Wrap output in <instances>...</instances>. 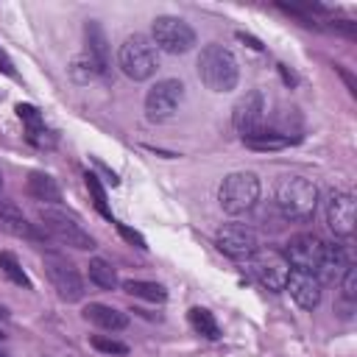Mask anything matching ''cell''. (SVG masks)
Wrapping results in <instances>:
<instances>
[{"mask_svg": "<svg viewBox=\"0 0 357 357\" xmlns=\"http://www.w3.org/2000/svg\"><path fill=\"white\" fill-rule=\"evenodd\" d=\"M198 78L212 92H231L240 81V64L229 47L209 42L198 56Z\"/></svg>", "mask_w": 357, "mask_h": 357, "instance_id": "obj_1", "label": "cell"}, {"mask_svg": "<svg viewBox=\"0 0 357 357\" xmlns=\"http://www.w3.org/2000/svg\"><path fill=\"white\" fill-rule=\"evenodd\" d=\"M273 204L287 220H310L318 206V190L304 176H282L276 181Z\"/></svg>", "mask_w": 357, "mask_h": 357, "instance_id": "obj_2", "label": "cell"}, {"mask_svg": "<svg viewBox=\"0 0 357 357\" xmlns=\"http://www.w3.org/2000/svg\"><path fill=\"white\" fill-rule=\"evenodd\" d=\"M117 67L131 81H148L156 73V67H159L156 45L148 36H142V33L126 36L120 50H117Z\"/></svg>", "mask_w": 357, "mask_h": 357, "instance_id": "obj_3", "label": "cell"}, {"mask_svg": "<svg viewBox=\"0 0 357 357\" xmlns=\"http://www.w3.org/2000/svg\"><path fill=\"white\" fill-rule=\"evenodd\" d=\"M39 220H42V231L47 237L59 240L61 245H70V248H78V251H92L95 248L92 234L73 215H67L61 209H53V206H42Z\"/></svg>", "mask_w": 357, "mask_h": 357, "instance_id": "obj_4", "label": "cell"}, {"mask_svg": "<svg viewBox=\"0 0 357 357\" xmlns=\"http://www.w3.org/2000/svg\"><path fill=\"white\" fill-rule=\"evenodd\" d=\"M218 201H220L223 212H229V215H243V212H248V209L259 201V178H257L254 173H248V170L229 173V176L220 181Z\"/></svg>", "mask_w": 357, "mask_h": 357, "instance_id": "obj_5", "label": "cell"}, {"mask_svg": "<svg viewBox=\"0 0 357 357\" xmlns=\"http://www.w3.org/2000/svg\"><path fill=\"white\" fill-rule=\"evenodd\" d=\"M42 265H45V273H47L50 284L56 287L59 298H64V301H81L84 298V279H81L78 268L64 254L45 251Z\"/></svg>", "mask_w": 357, "mask_h": 357, "instance_id": "obj_6", "label": "cell"}, {"mask_svg": "<svg viewBox=\"0 0 357 357\" xmlns=\"http://www.w3.org/2000/svg\"><path fill=\"white\" fill-rule=\"evenodd\" d=\"M151 33H153V45L156 50H165V53H187L192 45H195V31L181 20V17H170V14H162L153 20L151 25Z\"/></svg>", "mask_w": 357, "mask_h": 357, "instance_id": "obj_7", "label": "cell"}, {"mask_svg": "<svg viewBox=\"0 0 357 357\" xmlns=\"http://www.w3.org/2000/svg\"><path fill=\"white\" fill-rule=\"evenodd\" d=\"M231 120H234V128L240 131L243 142L251 139V137H257V134H262L268 128V103H265V95L259 89L245 92L237 100Z\"/></svg>", "mask_w": 357, "mask_h": 357, "instance_id": "obj_8", "label": "cell"}, {"mask_svg": "<svg viewBox=\"0 0 357 357\" xmlns=\"http://www.w3.org/2000/svg\"><path fill=\"white\" fill-rule=\"evenodd\" d=\"M248 271H251V276H254L262 287L279 293V290H284L290 265H287L284 254H279V251H273V248H257V251L248 257Z\"/></svg>", "mask_w": 357, "mask_h": 357, "instance_id": "obj_9", "label": "cell"}, {"mask_svg": "<svg viewBox=\"0 0 357 357\" xmlns=\"http://www.w3.org/2000/svg\"><path fill=\"white\" fill-rule=\"evenodd\" d=\"M181 100H184V84L178 78H162L145 95V117L151 123H162L176 114Z\"/></svg>", "mask_w": 357, "mask_h": 357, "instance_id": "obj_10", "label": "cell"}, {"mask_svg": "<svg viewBox=\"0 0 357 357\" xmlns=\"http://www.w3.org/2000/svg\"><path fill=\"white\" fill-rule=\"evenodd\" d=\"M215 243L231 259H248L259 248L257 231L251 226H243V223H226V226H220L218 234H215Z\"/></svg>", "mask_w": 357, "mask_h": 357, "instance_id": "obj_11", "label": "cell"}, {"mask_svg": "<svg viewBox=\"0 0 357 357\" xmlns=\"http://www.w3.org/2000/svg\"><path fill=\"white\" fill-rule=\"evenodd\" d=\"M321 254H324V240L304 231V234H293L287 240V248H284V259L290 268H298V271H310L315 273L318 265H321Z\"/></svg>", "mask_w": 357, "mask_h": 357, "instance_id": "obj_12", "label": "cell"}, {"mask_svg": "<svg viewBox=\"0 0 357 357\" xmlns=\"http://www.w3.org/2000/svg\"><path fill=\"white\" fill-rule=\"evenodd\" d=\"M326 223L335 237H351L354 231V195L349 190H329L326 195Z\"/></svg>", "mask_w": 357, "mask_h": 357, "instance_id": "obj_13", "label": "cell"}, {"mask_svg": "<svg viewBox=\"0 0 357 357\" xmlns=\"http://www.w3.org/2000/svg\"><path fill=\"white\" fill-rule=\"evenodd\" d=\"M321 282L315 273L310 271H298V268H290L287 273V282H284V290L290 293V298L301 307V310H315L321 304Z\"/></svg>", "mask_w": 357, "mask_h": 357, "instance_id": "obj_14", "label": "cell"}, {"mask_svg": "<svg viewBox=\"0 0 357 357\" xmlns=\"http://www.w3.org/2000/svg\"><path fill=\"white\" fill-rule=\"evenodd\" d=\"M349 265H351V262H349V254H346L343 245L324 243V254H321V265H318L315 276H318L321 284H324V282H337V279L346 273Z\"/></svg>", "mask_w": 357, "mask_h": 357, "instance_id": "obj_15", "label": "cell"}, {"mask_svg": "<svg viewBox=\"0 0 357 357\" xmlns=\"http://www.w3.org/2000/svg\"><path fill=\"white\" fill-rule=\"evenodd\" d=\"M84 39H86V56L103 70V75L109 73V39L106 31L100 28L98 20H86L84 22Z\"/></svg>", "mask_w": 357, "mask_h": 357, "instance_id": "obj_16", "label": "cell"}, {"mask_svg": "<svg viewBox=\"0 0 357 357\" xmlns=\"http://www.w3.org/2000/svg\"><path fill=\"white\" fill-rule=\"evenodd\" d=\"M84 318L89 324L100 326V329H109V332H120V329L128 326V315L126 312H120V310H114L109 304H98V301L84 307Z\"/></svg>", "mask_w": 357, "mask_h": 357, "instance_id": "obj_17", "label": "cell"}, {"mask_svg": "<svg viewBox=\"0 0 357 357\" xmlns=\"http://www.w3.org/2000/svg\"><path fill=\"white\" fill-rule=\"evenodd\" d=\"M28 195L33 201H45V204H59L61 201V187L56 184V178L50 173H42V170H33L28 173Z\"/></svg>", "mask_w": 357, "mask_h": 357, "instance_id": "obj_18", "label": "cell"}, {"mask_svg": "<svg viewBox=\"0 0 357 357\" xmlns=\"http://www.w3.org/2000/svg\"><path fill=\"white\" fill-rule=\"evenodd\" d=\"M123 290L134 298H145V301H165L167 298V290L159 284V282H142V279H126L123 282Z\"/></svg>", "mask_w": 357, "mask_h": 357, "instance_id": "obj_19", "label": "cell"}, {"mask_svg": "<svg viewBox=\"0 0 357 357\" xmlns=\"http://www.w3.org/2000/svg\"><path fill=\"white\" fill-rule=\"evenodd\" d=\"M187 318H190V326H192L198 335H204L206 340H218V337H220V326H218V321H215V315H212L209 310L192 307V310L187 312Z\"/></svg>", "mask_w": 357, "mask_h": 357, "instance_id": "obj_20", "label": "cell"}, {"mask_svg": "<svg viewBox=\"0 0 357 357\" xmlns=\"http://www.w3.org/2000/svg\"><path fill=\"white\" fill-rule=\"evenodd\" d=\"M89 282H92V284H98L100 290H114V287L120 284V279H117L114 268H112L106 259H100V257L89 259Z\"/></svg>", "mask_w": 357, "mask_h": 357, "instance_id": "obj_21", "label": "cell"}, {"mask_svg": "<svg viewBox=\"0 0 357 357\" xmlns=\"http://www.w3.org/2000/svg\"><path fill=\"white\" fill-rule=\"evenodd\" d=\"M70 73H73V78H75L78 84H89V81H95V78H100V75H103V70H100V67L86 56V53H81V56H75V59H73Z\"/></svg>", "mask_w": 357, "mask_h": 357, "instance_id": "obj_22", "label": "cell"}, {"mask_svg": "<svg viewBox=\"0 0 357 357\" xmlns=\"http://www.w3.org/2000/svg\"><path fill=\"white\" fill-rule=\"evenodd\" d=\"M0 271L14 282V284H20V287H25V290H31V279H28V273L22 271V265H20V259L11 254V251H0Z\"/></svg>", "mask_w": 357, "mask_h": 357, "instance_id": "obj_23", "label": "cell"}, {"mask_svg": "<svg viewBox=\"0 0 357 357\" xmlns=\"http://www.w3.org/2000/svg\"><path fill=\"white\" fill-rule=\"evenodd\" d=\"M84 178H86V190H89V195H92L95 209H98L103 218H109V220H112V212H109V204H106V190H103L100 178H98L95 173H86Z\"/></svg>", "mask_w": 357, "mask_h": 357, "instance_id": "obj_24", "label": "cell"}, {"mask_svg": "<svg viewBox=\"0 0 357 357\" xmlns=\"http://www.w3.org/2000/svg\"><path fill=\"white\" fill-rule=\"evenodd\" d=\"M245 145H248V148H254V151H279V148H287L290 142H287V139H282V137H276V134H271V131L265 128L262 134H257V137L245 139Z\"/></svg>", "mask_w": 357, "mask_h": 357, "instance_id": "obj_25", "label": "cell"}, {"mask_svg": "<svg viewBox=\"0 0 357 357\" xmlns=\"http://www.w3.org/2000/svg\"><path fill=\"white\" fill-rule=\"evenodd\" d=\"M89 343H92L98 351H103V354H128V346H126L123 340L109 337V335H92Z\"/></svg>", "mask_w": 357, "mask_h": 357, "instance_id": "obj_26", "label": "cell"}, {"mask_svg": "<svg viewBox=\"0 0 357 357\" xmlns=\"http://www.w3.org/2000/svg\"><path fill=\"white\" fill-rule=\"evenodd\" d=\"M337 282H340V298H343L346 304H351V301L357 298V268L349 265L346 273H343Z\"/></svg>", "mask_w": 357, "mask_h": 357, "instance_id": "obj_27", "label": "cell"}, {"mask_svg": "<svg viewBox=\"0 0 357 357\" xmlns=\"http://www.w3.org/2000/svg\"><path fill=\"white\" fill-rule=\"evenodd\" d=\"M17 117L25 123V131H31V128H39V126H45V120H42V114H39V109L36 106H31V103H17Z\"/></svg>", "mask_w": 357, "mask_h": 357, "instance_id": "obj_28", "label": "cell"}, {"mask_svg": "<svg viewBox=\"0 0 357 357\" xmlns=\"http://www.w3.org/2000/svg\"><path fill=\"white\" fill-rule=\"evenodd\" d=\"M25 139H28L31 145H36V148H53V145H56V134H53L47 126H39V128L25 131Z\"/></svg>", "mask_w": 357, "mask_h": 357, "instance_id": "obj_29", "label": "cell"}, {"mask_svg": "<svg viewBox=\"0 0 357 357\" xmlns=\"http://www.w3.org/2000/svg\"><path fill=\"white\" fill-rule=\"evenodd\" d=\"M112 223H114V226H117V231H120V234H123V240H128V243H131V245H134V248H142V251H145V248H148V243H145V237H142V234H139V231H134V229H131V226H126V223H117V220H112Z\"/></svg>", "mask_w": 357, "mask_h": 357, "instance_id": "obj_30", "label": "cell"}, {"mask_svg": "<svg viewBox=\"0 0 357 357\" xmlns=\"http://www.w3.org/2000/svg\"><path fill=\"white\" fill-rule=\"evenodd\" d=\"M0 73H6V75H14V64H11V59H8V53L0 47Z\"/></svg>", "mask_w": 357, "mask_h": 357, "instance_id": "obj_31", "label": "cell"}, {"mask_svg": "<svg viewBox=\"0 0 357 357\" xmlns=\"http://www.w3.org/2000/svg\"><path fill=\"white\" fill-rule=\"evenodd\" d=\"M237 39H240V42H245L248 47H254V50H262V42H259V39H254V36H248V33H243V31L237 33Z\"/></svg>", "mask_w": 357, "mask_h": 357, "instance_id": "obj_32", "label": "cell"}, {"mask_svg": "<svg viewBox=\"0 0 357 357\" xmlns=\"http://www.w3.org/2000/svg\"><path fill=\"white\" fill-rule=\"evenodd\" d=\"M279 73H282V78H284V84H287V86H296V75H293L284 64H279Z\"/></svg>", "mask_w": 357, "mask_h": 357, "instance_id": "obj_33", "label": "cell"}, {"mask_svg": "<svg viewBox=\"0 0 357 357\" xmlns=\"http://www.w3.org/2000/svg\"><path fill=\"white\" fill-rule=\"evenodd\" d=\"M6 315H8V312H6V310H3V307H0V318H6Z\"/></svg>", "mask_w": 357, "mask_h": 357, "instance_id": "obj_34", "label": "cell"}, {"mask_svg": "<svg viewBox=\"0 0 357 357\" xmlns=\"http://www.w3.org/2000/svg\"><path fill=\"white\" fill-rule=\"evenodd\" d=\"M0 190H3V173H0Z\"/></svg>", "mask_w": 357, "mask_h": 357, "instance_id": "obj_35", "label": "cell"}, {"mask_svg": "<svg viewBox=\"0 0 357 357\" xmlns=\"http://www.w3.org/2000/svg\"><path fill=\"white\" fill-rule=\"evenodd\" d=\"M0 357H8V354H6V351H0Z\"/></svg>", "mask_w": 357, "mask_h": 357, "instance_id": "obj_36", "label": "cell"}, {"mask_svg": "<svg viewBox=\"0 0 357 357\" xmlns=\"http://www.w3.org/2000/svg\"><path fill=\"white\" fill-rule=\"evenodd\" d=\"M3 337H6V335H3V332H0V340H3Z\"/></svg>", "mask_w": 357, "mask_h": 357, "instance_id": "obj_37", "label": "cell"}]
</instances>
